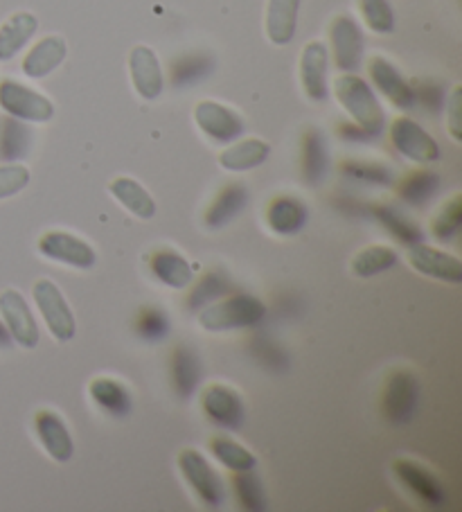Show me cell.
<instances>
[{
	"label": "cell",
	"instance_id": "27",
	"mask_svg": "<svg viewBox=\"0 0 462 512\" xmlns=\"http://www.w3.org/2000/svg\"><path fill=\"white\" fill-rule=\"evenodd\" d=\"M246 203H248V192L244 185H239V183L228 185V188H224L217 194V199L212 201V206L208 208L206 224L210 228L226 226L228 222H233L239 213H242V208L246 206Z\"/></svg>",
	"mask_w": 462,
	"mask_h": 512
},
{
	"label": "cell",
	"instance_id": "10",
	"mask_svg": "<svg viewBox=\"0 0 462 512\" xmlns=\"http://www.w3.org/2000/svg\"><path fill=\"white\" fill-rule=\"evenodd\" d=\"M206 418L226 431H237L246 422V404L237 391L224 384H212L201 395Z\"/></svg>",
	"mask_w": 462,
	"mask_h": 512
},
{
	"label": "cell",
	"instance_id": "16",
	"mask_svg": "<svg viewBox=\"0 0 462 512\" xmlns=\"http://www.w3.org/2000/svg\"><path fill=\"white\" fill-rule=\"evenodd\" d=\"M368 73L377 91L393 104V107L408 111L415 107V88L406 82L404 75L384 57H372L368 64Z\"/></svg>",
	"mask_w": 462,
	"mask_h": 512
},
{
	"label": "cell",
	"instance_id": "28",
	"mask_svg": "<svg viewBox=\"0 0 462 512\" xmlns=\"http://www.w3.org/2000/svg\"><path fill=\"white\" fill-rule=\"evenodd\" d=\"M201 379V364L197 352L190 350L188 346H179L174 352L172 361V382L176 393H179L183 400L194 395Z\"/></svg>",
	"mask_w": 462,
	"mask_h": 512
},
{
	"label": "cell",
	"instance_id": "42",
	"mask_svg": "<svg viewBox=\"0 0 462 512\" xmlns=\"http://www.w3.org/2000/svg\"><path fill=\"white\" fill-rule=\"evenodd\" d=\"M462 86H453V91L447 100V129L453 143H462Z\"/></svg>",
	"mask_w": 462,
	"mask_h": 512
},
{
	"label": "cell",
	"instance_id": "43",
	"mask_svg": "<svg viewBox=\"0 0 462 512\" xmlns=\"http://www.w3.org/2000/svg\"><path fill=\"white\" fill-rule=\"evenodd\" d=\"M10 346H12L10 330H7V325L0 321V348H10Z\"/></svg>",
	"mask_w": 462,
	"mask_h": 512
},
{
	"label": "cell",
	"instance_id": "2",
	"mask_svg": "<svg viewBox=\"0 0 462 512\" xmlns=\"http://www.w3.org/2000/svg\"><path fill=\"white\" fill-rule=\"evenodd\" d=\"M266 316V307L260 298L235 294L206 305L199 314V323L208 332L244 330L260 325Z\"/></svg>",
	"mask_w": 462,
	"mask_h": 512
},
{
	"label": "cell",
	"instance_id": "37",
	"mask_svg": "<svg viewBox=\"0 0 462 512\" xmlns=\"http://www.w3.org/2000/svg\"><path fill=\"white\" fill-rule=\"evenodd\" d=\"M438 176L433 172H415L402 185V197L411 206H424L435 192H438Z\"/></svg>",
	"mask_w": 462,
	"mask_h": 512
},
{
	"label": "cell",
	"instance_id": "12",
	"mask_svg": "<svg viewBox=\"0 0 462 512\" xmlns=\"http://www.w3.org/2000/svg\"><path fill=\"white\" fill-rule=\"evenodd\" d=\"M39 251L48 260L68 264V267L75 269H93L97 262V255L91 244L64 231H52L43 235L39 240Z\"/></svg>",
	"mask_w": 462,
	"mask_h": 512
},
{
	"label": "cell",
	"instance_id": "33",
	"mask_svg": "<svg viewBox=\"0 0 462 512\" xmlns=\"http://www.w3.org/2000/svg\"><path fill=\"white\" fill-rule=\"evenodd\" d=\"M363 23L375 34H390L395 30V12L390 0H359Z\"/></svg>",
	"mask_w": 462,
	"mask_h": 512
},
{
	"label": "cell",
	"instance_id": "20",
	"mask_svg": "<svg viewBox=\"0 0 462 512\" xmlns=\"http://www.w3.org/2000/svg\"><path fill=\"white\" fill-rule=\"evenodd\" d=\"M68 55V46L66 41L52 34V37L41 39L37 46H34L28 55L23 59V73L30 79H43L50 73L64 64Z\"/></svg>",
	"mask_w": 462,
	"mask_h": 512
},
{
	"label": "cell",
	"instance_id": "39",
	"mask_svg": "<svg viewBox=\"0 0 462 512\" xmlns=\"http://www.w3.org/2000/svg\"><path fill=\"white\" fill-rule=\"evenodd\" d=\"M30 183V170L21 163L0 165V199H10L23 192Z\"/></svg>",
	"mask_w": 462,
	"mask_h": 512
},
{
	"label": "cell",
	"instance_id": "18",
	"mask_svg": "<svg viewBox=\"0 0 462 512\" xmlns=\"http://www.w3.org/2000/svg\"><path fill=\"white\" fill-rule=\"evenodd\" d=\"M34 429L41 445L46 447V452L55 458L57 463H68L75 454V443L70 438V431L66 422L61 420L55 411H39L34 416Z\"/></svg>",
	"mask_w": 462,
	"mask_h": 512
},
{
	"label": "cell",
	"instance_id": "14",
	"mask_svg": "<svg viewBox=\"0 0 462 512\" xmlns=\"http://www.w3.org/2000/svg\"><path fill=\"white\" fill-rule=\"evenodd\" d=\"M129 75L131 84L142 100H158L165 88V77L161 61H158L156 52L149 46H136L129 55Z\"/></svg>",
	"mask_w": 462,
	"mask_h": 512
},
{
	"label": "cell",
	"instance_id": "41",
	"mask_svg": "<svg viewBox=\"0 0 462 512\" xmlns=\"http://www.w3.org/2000/svg\"><path fill=\"white\" fill-rule=\"evenodd\" d=\"M343 172L352 176V179H361L368 183H379V185H388L393 183V174H390L386 167L381 165H370V163H345Z\"/></svg>",
	"mask_w": 462,
	"mask_h": 512
},
{
	"label": "cell",
	"instance_id": "15",
	"mask_svg": "<svg viewBox=\"0 0 462 512\" xmlns=\"http://www.w3.org/2000/svg\"><path fill=\"white\" fill-rule=\"evenodd\" d=\"M327 70H330V52L323 41H309L300 57V84L302 91L312 102H323L330 86H327Z\"/></svg>",
	"mask_w": 462,
	"mask_h": 512
},
{
	"label": "cell",
	"instance_id": "4",
	"mask_svg": "<svg viewBox=\"0 0 462 512\" xmlns=\"http://www.w3.org/2000/svg\"><path fill=\"white\" fill-rule=\"evenodd\" d=\"M32 296L43 316V321H46L48 330L52 332V337H55L59 343L73 341L77 332L75 314L70 310L66 296L61 294V289L55 285V282L39 280L32 289Z\"/></svg>",
	"mask_w": 462,
	"mask_h": 512
},
{
	"label": "cell",
	"instance_id": "31",
	"mask_svg": "<svg viewBox=\"0 0 462 512\" xmlns=\"http://www.w3.org/2000/svg\"><path fill=\"white\" fill-rule=\"evenodd\" d=\"M210 449H212V454H215L217 461L224 467H228L230 472L255 470V465H257L255 454H251L246 447L235 443L233 438L215 436L210 443Z\"/></svg>",
	"mask_w": 462,
	"mask_h": 512
},
{
	"label": "cell",
	"instance_id": "1",
	"mask_svg": "<svg viewBox=\"0 0 462 512\" xmlns=\"http://www.w3.org/2000/svg\"><path fill=\"white\" fill-rule=\"evenodd\" d=\"M334 95L363 134L377 136L384 131L386 113L366 79L357 73H343L334 79Z\"/></svg>",
	"mask_w": 462,
	"mask_h": 512
},
{
	"label": "cell",
	"instance_id": "22",
	"mask_svg": "<svg viewBox=\"0 0 462 512\" xmlns=\"http://www.w3.org/2000/svg\"><path fill=\"white\" fill-rule=\"evenodd\" d=\"M269 154H271L269 143H264L260 138L235 140V143H230V147L221 152L219 165L228 172H248L266 163Z\"/></svg>",
	"mask_w": 462,
	"mask_h": 512
},
{
	"label": "cell",
	"instance_id": "9",
	"mask_svg": "<svg viewBox=\"0 0 462 512\" xmlns=\"http://www.w3.org/2000/svg\"><path fill=\"white\" fill-rule=\"evenodd\" d=\"M420 402V382L408 370L390 375L384 393V413L395 427H404L413 420Z\"/></svg>",
	"mask_w": 462,
	"mask_h": 512
},
{
	"label": "cell",
	"instance_id": "36",
	"mask_svg": "<svg viewBox=\"0 0 462 512\" xmlns=\"http://www.w3.org/2000/svg\"><path fill=\"white\" fill-rule=\"evenodd\" d=\"M460 224H462V199L453 197L449 203H444V208L440 210L438 217L433 219L431 231L435 235V240L451 242L456 240V235L460 233Z\"/></svg>",
	"mask_w": 462,
	"mask_h": 512
},
{
	"label": "cell",
	"instance_id": "21",
	"mask_svg": "<svg viewBox=\"0 0 462 512\" xmlns=\"http://www.w3.org/2000/svg\"><path fill=\"white\" fill-rule=\"evenodd\" d=\"M39 30V19L32 12H16L0 25V61H12L28 46Z\"/></svg>",
	"mask_w": 462,
	"mask_h": 512
},
{
	"label": "cell",
	"instance_id": "8",
	"mask_svg": "<svg viewBox=\"0 0 462 512\" xmlns=\"http://www.w3.org/2000/svg\"><path fill=\"white\" fill-rule=\"evenodd\" d=\"M0 316H3L7 330H10L12 341L28 350L39 346V325L34 321L28 300L23 298L21 291L5 289L3 294H0Z\"/></svg>",
	"mask_w": 462,
	"mask_h": 512
},
{
	"label": "cell",
	"instance_id": "35",
	"mask_svg": "<svg viewBox=\"0 0 462 512\" xmlns=\"http://www.w3.org/2000/svg\"><path fill=\"white\" fill-rule=\"evenodd\" d=\"M377 217H379V222L384 224L399 242L413 246L422 240L420 228H417L404 213H399L397 208L381 206V208H377Z\"/></svg>",
	"mask_w": 462,
	"mask_h": 512
},
{
	"label": "cell",
	"instance_id": "24",
	"mask_svg": "<svg viewBox=\"0 0 462 512\" xmlns=\"http://www.w3.org/2000/svg\"><path fill=\"white\" fill-rule=\"evenodd\" d=\"M151 271H154V276L161 280L165 287H172V289L190 287L194 280L190 262L185 260L183 255L170 249L154 253V258H151Z\"/></svg>",
	"mask_w": 462,
	"mask_h": 512
},
{
	"label": "cell",
	"instance_id": "6",
	"mask_svg": "<svg viewBox=\"0 0 462 512\" xmlns=\"http://www.w3.org/2000/svg\"><path fill=\"white\" fill-rule=\"evenodd\" d=\"M194 122L203 131V136H208L217 145L235 143V140L242 138L246 129L239 113L215 100H203L197 104V109H194Z\"/></svg>",
	"mask_w": 462,
	"mask_h": 512
},
{
	"label": "cell",
	"instance_id": "30",
	"mask_svg": "<svg viewBox=\"0 0 462 512\" xmlns=\"http://www.w3.org/2000/svg\"><path fill=\"white\" fill-rule=\"evenodd\" d=\"M302 172L307 183H321L327 172V147L321 131H307L305 143H302Z\"/></svg>",
	"mask_w": 462,
	"mask_h": 512
},
{
	"label": "cell",
	"instance_id": "3",
	"mask_svg": "<svg viewBox=\"0 0 462 512\" xmlns=\"http://www.w3.org/2000/svg\"><path fill=\"white\" fill-rule=\"evenodd\" d=\"M0 109L14 120L34 122V125H43L55 116V104L46 95L32 91L14 79L0 82Z\"/></svg>",
	"mask_w": 462,
	"mask_h": 512
},
{
	"label": "cell",
	"instance_id": "40",
	"mask_svg": "<svg viewBox=\"0 0 462 512\" xmlns=\"http://www.w3.org/2000/svg\"><path fill=\"white\" fill-rule=\"evenodd\" d=\"M136 328L147 341H163L170 325H167V316L161 310H142Z\"/></svg>",
	"mask_w": 462,
	"mask_h": 512
},
{
	"label": "cell",
	"instance_id": "25",
	"mask_svg": "<svg viewBox=\"0 0 462 512\" xmlns=\"http://www.w3.org/2000/svg\"><path fill=\"white\" fill-rule=\"evenodd\" d=\"M91 397L93 402L100 406L104 413H109L113 418H127L131 413V395L127 388H124L120 382L109 377H97L91 382Z\"/></svg>",
	"mask_w": 462,
	"mask_h": 512
},
{
	"label": "cell",
	"instance_id": "19",
	"mask_svg": "<svg viewBox=\"0 0 462 512\" xmlns=\"http://www.w3.org/2000/svg\"><path fill=\"white\" fill-rule=\"evenodd\" d=\"M300 0H269L266 3V37L273 46H289L298 30Z\"/></svg>",
	"mask_w": 462,
	"mask_h": 512
},
{
	"label": "cell",
	"instance_id": "32",
	"mask_svg": "<svg viewBox=\"0 0 462 512\" xmlns=\"http://www.w3.org/2000/svg\"><path fill=\"white\" fill-rule=\"evenodd\" d=\"M30 149V131L21 120L7 118L0 122V161H19Z\"/></svg>",
	"mask_w": 462,
	"mask_h": 512
},
{
	"label": "cell",
	"instance_id": "29",
	"mask_svg": "<svg viewBox=\"0 0 462 512\" xmlns=\"http://www.w3.org/2000/svg\"><path fill=\"white\" fill-rule=\"evenodd\" d=\"M397 262L399 258L395 249H390V246H384V244H375L354 255L352 273L357 278H372V276H379V273L395 269Z\"/></svg>",
	"mask_w": 462,
	"mask_h": 512
},
{
	"label": "cell",
	"instance_id": "38",
	"mask_svg": "<svg viewBox=\"0 0 462 512\" xmlns=\"http://www.w3.org/2000/svg\"><path fill=\"white\" fill-rule=\"evenodd\" d=\"M228 289H230L228 278L221 276L219 271L208 273V276L199 282L197 289H194V294L190 296V307H201V305L215 303L217 298L228 294Z\"/></svg>",
	"mask_w": 462,
	"mask_h": 512
},
{
	"label": "cell",
	"instance_id": "26",
	"mask_svg": "<svg viewBox=\"0 0 462 512\" xmlns=\"http://www.w3.org/2000/svg\"><path fill=\"white\" fill-rule=\"evenodd\" d=\"M109 190L133 217L151 219L156 215V201L151 199V194L138 181L129 179V176H118V179L111 181Z\"/></svg>",
	"mask_w": 462,
	"mask_h": 512
},
{
	"label": "cell",
	"instance_id": "7",
	"mask_svg": "<svg viewBox=\"0 0 462 512\" xmlns=\"http://www.w3.org/2000/svg\"><path fill=\"white\" fill-rule=\"evenodd\" d=\"M390 143L408 161L429 165L440 158V145L429 131L422 129L411 118H397L390 125Z\"/></svg>",
	"mask_w": 462,
	"mask_h": 512
},
{
	"label": "cell",
	"instance_id": "17",
	"mask_svg": "<svg viewBox=\"0 0 462 512\" xmlns=\"http://www.w3.org/2000/svg\"><path fill=\"white\" fill-rule=\"evenodd\" d=\"M397 479L402 481L408 490H411L417 499L426 506L440 508L447 503V490H444L442 481L431 470L415 461H397L393 465Z\"/></svg>",
	"mask_w": 462,
	"mask_h": 512
},
{
	"label": "cell",
	"instance_id": "11",
	"mask_svg": "<svg viewBox=\"0 0 462 512\" xmlns=\"http://www.w3.org/2000/svg\"><path fill=\"white\" fill-rule=\"evenodd\" d=\"M330 41L336 68L343 73H357L363 61V50H366L359 23L345 14L336 16L330 28Z\"/></svg>",
	"mask_w": 462,
	"mask_h": 512
},
{
	"label": "cell",
	"instance_id": "23",
	"mask_svg": "<svg viewBox=\"0 0 462 512\" xmlns=\"http://www.w3.org/2000/svg\"><path fill=\"white\" fill-rule=\"evenodd\" d=\"M307 206L296 197H278L266 210V224L278 235H296L307 224Z\"/></svg>",
	"mask_w": 462,
	"mask_h": 512
},
{
	"label": "cell",
	"instance_id": "34",
	"mask_svg": "<svg viewBox=\"0 0 462 512\" xmlns=\"http://www.w3.org/2000/svg\"><path fill=\"white\" fill-rule=\"evenodd\" d=\"M235 494L244 510L262 512L266 508V494L262 488V481L255 476V470L248 472H235Z\"/></svg>",
	"mask_w": 462,
	"mask_h": 512
},
{
	"label": "cell",
	"instance_id": "13",
	"mask_svg": "<svg viewBox=\"0 0 462 512\" xmlns=\"http://www.w3.org/2000/svg\"><path fill=\"white\" fill-rule=\"evenodd\" d=\"M408 262H411V267L417 273H422L426 278L447 282V285H460L462 282V262L447 251L417 242L408 249Z\"/></svg>",
	"mask_w": 462,
	"mask_h": 512
},
{
	"label": "cell",
	"instance_id": "5",
	"mask_svg": "<svg viewBox=\"0 0 462 512\" xmlns=\"http://www.w3.org/2000/svg\"><path fill=\"white\" fill-rule=\"evenodd\" d=\"M179 467L190 483V488L197 492V497L203 501V506L219 508L226 499L224 483H221L219 474L208 465L206 456L197 449H183L179 454Z\"/></svg>",
	"mask_w": 462,
	"mask_h": 512
}]
</instances>
